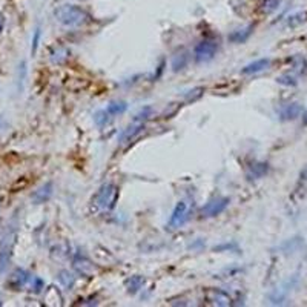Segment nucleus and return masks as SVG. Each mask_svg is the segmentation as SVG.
<instances>
[{
  "instance_id": "obj_15",
  "label": "nucleus",
  "mask_w": 307,
  "mask_h": 307,
  "mask_svg": "<svg viewBox=\"0 0 307 307\" xmlns=\"http://www.w3.org/2000/svg\"><path fill=\"white\" fill-rule=\"evenodd\" d=\"M66 275H68V272H66V270L60 272L59 280H60V283H62L65 287H73V284H74V277H73V275H69V278H66Z\"/></svg>"
},
{
  "instance_id": "obj_4",
  "label": "nucleus",
  "mask_w": 307,
  "mask_h": 307,
  "mask_svg": "<svg viewBox=\"0 0 307 307\" xmlns=\"http://www.w3.org/2000/svg\"><path fill=\"white\" fill-rule=\"evenodd\" d=\"M227 206H229V198H226V197H215V198L209 200V202L203 206V209H202V216H203V218L216 216V215H220L221 212H224Z\"/></svg>"
},
{
  "instance_id": "obj_9",
  "label": "nucleus",
  "mask_w": 307,
  "mask_h": 307,
  "mask_svg": "<svg viewBox=\"0 0 307 307\" xmlns=\"http://www.w3.org/2000/svg\"><path fill=\"white\" fill-rule=\"evenodd\" d=\"M300 114H301V106L298 103H292V104H287L281 109L280 117H281V120H294Z\"/></svg>"
},
{
  "instance_id": "obj_3",
  "label": "nucleus",
  "mask_w": 307,
  "mask_h": 307,
  "mask_svg": "<svg viewBox=\"0 0 307 307\" xmlns=\"http://www.w3.org/2000/svg\"><path fill=\"white\" fill-rule=\"evenodd\" d=\"M216 49H218V43H215L213 40H203L194 48V57L200 63L209 62L215 57Z\"/></svg>"
},
{
  "instance_id": "obj_2",
  "label": "nucleus",
  "mask_w": 307,
  "mask_h": 307,
  "mask_svg": "<svg viewBox=\"0 0 307 307\" xmlns=\"http://www.w3.org/2000/svg\"><path fill=\"white\" fill-rule=\"evenodd\" d=\"M117 198H118L117 186H114L112 183H107V185H103L102 189L99 191L96 202H97V206L102 209H112L115 206Z\"/></svg>"
},
{
  "instance_id": "obj_10",
  "label": "nucleus",
  "mask_w": 307,
  "mask_h": 307,
  "mask_svg": "<svg viewBox=\"0 0 307 307\" xmlns=\"http://www.w3.org/2000/svg\"><path fill=\"white\" fill-rule=\"evenodd\" d=\"M128 109V103L123 102V100H118V102H111L106 106V111L111 117H115V115H121L124 114Z\"/></svg>"
},
{
  "instance_id": "obj_8",
  "label": "nucleus",
  "mask_w": 307,
  "mask_h": 307,
  "mask_svg": "<svg viewBox=\"0 0 307 307\" xmlns=\"http://www.w3.org/2000/svg\"><path fill=\"white\" fill-rule=\"evenodd\" d=\"M141 129H145V124L141 121H134V124H131L128 129L123 131L120 141H131L135 135H138L141 132Z\"/></svg>"
},
{
  "instance_id": "obj_18",
  "label": "nucleus",
  "mask_w": 307,
  "mask_h": 307,
  "mask_svg": "<svg viewBox=\"0 0 307 307\" xmlns=\"http://www.w3.org/2000/svg\"><path fill=\"white\" fill-rule=\"evenodd\" d=\"M301 177L304 178V180H307V168L303 171V174H301Z\"/></svg>"
},
{
  "instance_id": "obj_12",
  "label": "nucleus",
  "mask_w": 307,
  "mask_h": 307,
  "mask_svg": "<svg viewBox=\"0 0 307 307\" xmlns=\"http://www.w3.org/2000/svg\"><path fill=\"white\" fill-rule=\"evenodd\" d=\"M266 172H267V165L258 163V165H254V166L250 168L249 177H250V178H260V177H263Z\"/></svg>"
},
{
  "instance_id": "obj_17",
  "label": "nucleus",
  "mask_w": 307,
  "mask_h": 307,
  "mask_svg": "<svg viewBox=\"0 0 307 307\" xmlns=\"http://www.w3.org/2000/svg\"><path fill=\"white\" fill-rule=\"evenodd\" d=\"M39 37H40V29H37V31H35V34H34V48H32V52H35V49H37Z\"/></svg>"
},
{
  "instance_id": "obj_7",
  "label": "nucleus",
  "mask_w": 307,
  "mask_h": 307,
  "mask_svg": "<svg viewBox=\"0 0 307 307\" xmlns=\"http://www.w3.org/2000/svg\"><path fill=\"white\" fill-rule=\"evenodd\" d=\"M207 300L212 301V304H216V306H229L230 304V298L227 294H224L223 291L220 289H210L207 292Z\"/></svg>"
},
{
  "instance_id": "obj_16",
  "label": "nucleus",
  "mask_w": 307,
  "mask_h": 307,
  "mask_svg": "<svg viewBox=\"0 0 307 307\" xmlns=\"http://www.w3.org/2000/svg\"><path fill=\"white\" fill-rule=\"evenodd\" d=\"M278 83L286 85V86H294V85H297V79L292 76H281V77H278Z\"/></svg>"
},
{
  "instance_id": "obj_13",
  "label": "nucleus",
  "mask_w": 307,
  "mask_h": 307,
  "mask_svg": "<svg viewBox=\"0 0 307 307\" xmlns=\"http://www.w3.org/2000/svg\"><path fill=\"white\" fill-rule=\"evenodd\" d=\"M126 284H128V292L135 294V292L141 287V284H143V278H141V277H132Z\"/></svg>"
},
{
  "instance_id": "obj_6",
  "label": "nucleus",
  "mask_w": 307,
  "mask_h": 307,
  "mask_svg": "<svg viewBox=\"0 0 307 307\" xmlns=\"http://www.w3.org/2000/svg\"><path fill=\"white\" fill-rule=\"evenodd\" d=\"M270 63H272L270 59H258V60H255V62L246 65V66L241 69V73L246 74V76L257 74V73H261V71H264V69H267V68L270 66Z\"/></svg>"
},
{
  "instance_id": "obj_1",
  "label": "nucleus",
  "mask_w": 307,
  "mask_h": 307,
  "mask_svg": "<svg viewBox=\"0 0 307 307\" xmlns=\"http://www.w3.org/2000/svg\"><path fill=\"white\" fill-rule=\"evenodd\" d=\"M54 17L59 23L68 28H77L83 26L89 22V14L79 5L73 3H63L59 5L54 9Z\"/></svg>"
},
{
  "instance_id": "obj_14",
  "label": "nucleus",
  "mask_w": 307,
  "mask_h": 307,
  "mask_svg": "<svg viewBox=\"0 0 307 307\" xmlns=\"http://www.w3.org/2000/svg\"><path fill=\"white\" fill-rule=\"evenodd\" d=\"M111 120V115L107 114V111L106 109H102V111H99L96 115H94V121L99 124V126H104L107 121Z\"/></svg>"
},
{
  "instance_id": "obj_5",
  "label": "nucleus",
  "mask_w": 307,
  "mask_h": 307,
  "mask_svg": "<svg viewBox=\"0 0 307 307\" xmlns=\"http://www.w3.org/2000/svg\"><path fill=\"white\" fill-rule=\"evenodd\" d=\"M189 220V209L185 202L177 203V206L172 210V215L169 218V227L171 229H178L182 227L186 221Z\"/></svg>"
},
{
  "instance_id": "obj_11",
  "label": "nucleus",
  "mask_w": 307,
  "mask_h": 307,
  "mask_svg": "<svg viewBox=\"0 0 307 307\" xmlns=\"http://www.w3.org/2000/svg\"><path fill=\"white\" fill-rule=\"evenodd\" d=\"M250 34H252V26H247V28H244V29L233 31V32L229 35V39H230L232 42H235V43H243V42H246V40L249 39Z\"/></svg>"
}]
</instances>
